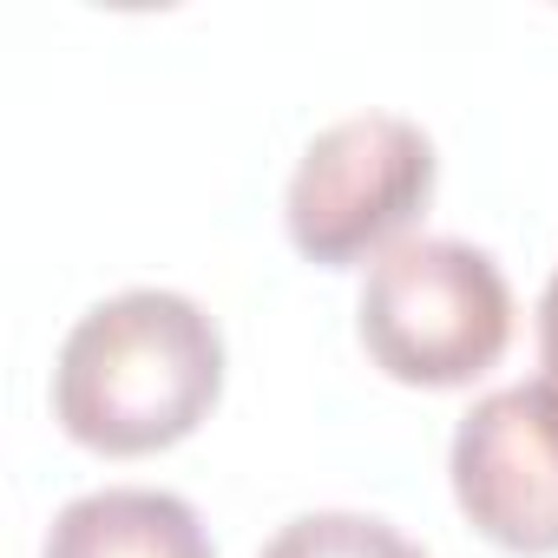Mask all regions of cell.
I'll list each match as a JSON object with an SVG mask.
<instances>
[{"label": "cell", "mask_w": 558, "mask_h": 558, "mask_svg": "<svg viewBox=\"0 0 558 558\" xmlns=\"http://www.w3.org/2000/svg\"><path fill=\"white\" fill-rule=\"evenodd\" d=\"M223 395V336L178 290H119L93 303L53 362V421L106 460L191 440Z\"/></svg>", "instance_id": "obj_1"}, {"label": "cell", "mask_w": 558, "mask_h": 558, "mask_svg": "<svg viewBox=\"0 0 558 558\" xmlns=\"http://www.w3.org/2000/svg\"><path fill=\"white\" fill-rule=\"evenodd\" d=\"M368 362L401 388H466L512 342L506 269L460 236H408L368 263L355 303Z\"/></svg>", "instance_id": "obj_2"}, {"label": "cell", "mask_w": 558, "mask_h": 558, "mask_svg": "<svg viewBox=\"0 0 558 558\" xmlns=\"http://www.w3.org/2000/svg\"><path fill=\"white\" fill-rule=\"evenodd\" d=\"M434 138L401 112H355L323 125L283 191L290 243L323 269H355L408 243L434 204Z\"/></svg>", "instance_id": "obj_3"}, {"label": "cell", "mask_w": 558, "mask_h": 558, "mask_svg": "<svg viewBox=\"0 0 558 558\" xmlns=\"http://www.w3.org/2000/svg\"><path fill=\"white\" fill-rule=\"evenodd\" d=\"M453 499L480 538L519 558L558 551V388L512 381L473 401L453 427Z\"/></svg>", "instance_id": "obj_4"}, {"label": "cell", "mask_w": 558, "mask_h": 558, "mask_svg": "<svg viewBox=\"0 0 558 558\" xmlns=\"http://www.w3.org/2000/svg\"><path fill=\"white\" fill-rule=\"evenodd\" d=\"M40 558H217L204 519L158 486H99L60 506Z\"/></svg>", "instance_id": "obj_5"}, {"label": "cell", "mask_w": 558, "mask_h": 558, "mask_svg": "<svg viewBox=\"0 0 558 558\" xmlns=\"http://www.w3.org/2000/svg\"><path fill=\"white\" fill-rule=\"evenodd\" d=\"M263 558H427L375 512H303L263 545Z\"/></svg>", "instance_id": "obj_6"}, {"label": "cell", "mask_w": 558, "mask_h": 558, "mask_svg": "<svg viewBox=\"0 0 558 558\" xmlns=\"http://www.w3.org/2000/svg\"><path fill=\"white\" fill-rule=\"evenodd\" d=\"M538 362H545V381L558 388V269H551V283L538 296Z\"/></svg>", "instance_id": "obj_7"}]
</instances>
